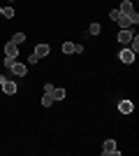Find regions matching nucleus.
Segmentation results:
<instances>
[{
    "instance_id": "obj_1",
    "label": "nucleus",
    "mask_w": 139,
    "mask_h": 156,
    "mask_svg": "<svg viewBox=\"0 0 139 156\" xmlns=\"http://www.w3.org/2000/svg\"><path fill=\"white\" fill-rule=\"evenodd\" d=\"M102 154H104V156H114V154H118V149H116V140H107L104 147H102Z\"/></svg>"
},
{
    "instance_id": "obj_2",
    "label": "nucleus",
    "mask_w": 139,
    "mask_h": 156,
    "mask_svg": "<svg viewBox=\"0 0 139 156\" xmlns=\"http://www.w3.org/2000/svg\"><path fill=\"white\" fill-rule=\"evenodd\" d=\"M118 12H121V14H127V16H132V14H134L132 0H123V2H121V7H118Z\"/></svg>"
},
{
    "instance_id": "obj_3",
    "label": "nucleus",
    "mask_w": 139,
    "mask_h": 156,
    "mask_svg": "<svg viewBox=\"0 0 139 156\" xmlns=\"http://www.w3.org/2000/svg\"><path fill=\"white\" fill-rule=\"evenodd\" d=\"M9 70H12L16 77H26V75H28V68H26L23 63H16V61L12 63V68H9Z\"/></svg>"
},
{
    "instance_id": "obj_4",
    "label": "nucleus",
    "mask_w": 139,
    "mask_h": 156,
    "mask_svg": "<svg viewBox=\"0 0 139 156\" xmlns=\"http://www.w3.org/2000/svg\"><path fill=\"white\" fill-rule=\"evenodd\" d=\"M130 40H132V30H130V28H121V33H118V42H121V44H127Z\"/></svg>"
},
{
    "instance_id": "obj_5",
    "label": "nucleus",
    "mask_w": 139,
    "mask_h": 156,
    "mask_svg": "<svg viewBox=\"0 0 139 156\" xmlns=\"http://www.w3.org/2000/svg\"><path fill=\"white\" fill-rule=\"evenodd\" d=\"M0 86H2V91H5L7 96H14V93H16V84H14L12 79H5V82H2Z\"/></svg>"
},
{
    "instance_id": "obj_6",
    "label": "nucleus",
    "mask_w": 139,
    "mask_h": 156,
    "mask_svg": "<svg viewBox=\"0 0 139 156\" xmlns=\"http://www.w3.org/2000/svg\"><path fill=\"white\" fill-rule=\"evenodd\" d=\"M132 110H134L132 100H121V103H118V112H121V114H130Z\"/></svg>"
},
{
    "instance_id": "obj_7",
    "label": "nucleus",
    "mask_w": 139,
    "mask_h": 156,
    "mask_svg": "<svg viewBox=\"0 0 139 156\" xmlns=\"http://www.w3.org/2000/svg\"><path fill=\"white\" fill-rule=\"evenodd\" d=\"M118 56H121V61H123V63H132V61H134V56H137V54H134L132 49H123V51H121Z\"/></svg>"
},
{
    "instance_id": "obj_8",
    "label": "nucleus",
    "mask_w": 139,
    "mask_h": 156,
    "mask_svg": "<svg viewBox=\"0 0 139 156\" xmlns=\"http://www.w3.org/2000/svg\"><path fill=\"white\" fill-rule=\"evenodd\" d=\"M116 21H118V26H121V28H132V26H134L132 19H130L127 14H118V19H116Z\"/></svg>"
},
{
    "instance_id": "obj_9",
    "label": "nucleus",
    "mask_w": 139,
    "mask_h": 156,
    "mask_svg": "<svg viewBox=\"0 0 139 156\" xmlns=\"http://www.w3.org/2000/svg\"><path fill=\"white\" fill-rule=\"evenodd\" d=\"M5 54H7V56H12V58H16V56H19V47L14 44V42H7V44H5Z\"/></svg>"
},
{
    "instance_id": "obj_10",
    "label": "nucleus",
    "mask_w": 139,
    "mask_h": 156,
    "mask_svg": "<svg viewBox=\"0 0 139 156\" xmlns=\"http://www.w3.org/2000/svg\"><path fill=\"white\" fill-rule=\"evenodd\" d=\"M49 51H51V47H49V44H37V47H35V54H37L40 58H42V56H46Z\"/></svg>"
},
{
    "instance_id": "obj_11",
    "label": "nucleus",
    "mask_w": 139,
    "mask_h": 156,
    "mask_svg": "<svg viewBox=\"0 0 139 156\" xmlns=\"http://www.w3.org/2000/svg\"><path fill=\"white\" fill-rule=\"evenodd\" d=\"M51 98H53V100H63V98H65V89H58V86H53Z\"/></svg>"
},
{
    "instance_id": "obj_12",
    "label": "nucleus",
    "mask_w": 139,
    "mask_h": 156,
    "mask_svg": "<svg viewBox=\"0 0 139 156\" xmlns=\"http://www.w3.org/2000/svg\"><path fill=\"white\" fill-rule=\"evenodd\" d=\"M9 42H14V44L19 47L21 42H26V35H23V33H14V35H12V40H9Z\"/></svg>"
},
{
    "instance_id": "obj_13",
    "label": "nucleus",
    "mask_w": 139,
    "mask_h": 156,
    "mask_svg": "<svg viewBox=\"0 0 139 156\" xmlns=\"http://www.w3.org/2000/svg\"><path fill=\"white\" fill-rule=\"evenodd\" d=\"M53 105V98L49 96V93H44V96H42V107H51Z\"/></svg>"
},
{
    "instance_id": "obj_14",
    "label": "nucleus",
    "mask_w": 139,
    "mask_h": 156,
    "mask_svg": "<svg viewBox=\"0 0 139 156\" xmlns=\"http://www.w3.org/2000/svg\"><path fill=\"white\" fill-rule=\"evenodd\" d=\"M63 54H74V42H65L63 44Z\"/></svg>"
},
{
    "instance_id": "obj_15",
    "label": "nucleus",
    "mask_w": 139,
    "mask_h": 156,
    "mask_svg": "<svg viewBox=\"0 0 139 156\" xmlns=\"http://www.w3.org/2000/svg\"><path fill=\"white\" fill-rule=\"evenodd\" d=\"M2 16H7V19H14V7H2Z\"/></svg>"
},
{
    "instance_id": "obj_16",
    "label": "nucleus",
    "mask_w": 139,
    "mask_h": 156,
    "mask_svg": "<svg viewBox=\"0 0 139 156\" xmlns=\"http://www.w3.org/2000/svg\"><path fill=\"white\" fill-rule=\"evenodd\" d=\"M88 30H91V35H100V30H102V28H100V23H91V28H88Z\"/></svg>"
},
{
    "instance_id": "obj_17",
    "label": "nucleus",
    "mask_w": 139,
    "mask_h": 156,
    "mask_svg": "<svg viewBox=\"0 0 139 156\" xmlns=\"http://www.w3.org/2000/svg\"><path fill=\"white\" fill-rule=\"evenodd\" d=\"M37 61H40V56H37V54H30V56H28V63H30V65H35Z\"/></svg>"
},
{
    "instance_id": "obj_18",
    "label": "nucleus",
    "mask_w": 139,
    "mask_h": 156,
    "mask_svg": "<svg viewBox=\"0 0 139 156\" xmlns=\"http://www.w3.org/2000/svg\"><path fill=\"white\" fill-rule=\"evenodd\" d=\"M14 61H16V58H12V56H5V61H2V63H5V68H12Z\"/></svg>"
},
{
    "instance_id": "obj_19",
    "label": "nucleus",
    "mask_w": 139,
    "mask_h": 156,
    "mask_svg": "<svg viewBox=\"0 0 139 156\" xmlns=\"http://www.w3.org/2000/svg\"><path fill=\"white\" fill-rule=\"evenodd\" d=\"M118 9H111V12H109V19H111V21H116V19H118Z\"/></svg>"
},
{
    "instance_id": "obj_20",
    "label": "nucleus",
    "mask_w": 139,
    "mask_h": 156,
    "mask_svg": "<svg viewBox=\"0 0 139 156\" xmlns=\"http://www.w3.org/2000/svg\"><path fill=\"white\" fill-rule=\"evenodd\" d=\"M51 91H53V84H44V93H49V96H51Z\"/></svg>"
},
{
    "instance_id": "obj_21",
    "label": "nucleus",
    "mask_w": 139,
    "mask_h": 156,
    "mask_svg": "<svg viewBox=\"0 0 139 156\" xmlns=\"http://www.w3.org/2000/svg\"><path fill=\"white\" fill-rule=\"evenodd\" d=\"M0 16H2V7H0Z\"/></svg>"
},
{
    "instance_id": "obj_22",
    "label": "nucleus",
    "mask_w": 139,
    "mask_h": 156,
    "mask_svg": "<svg viewBox=\"0 0 139 156\" xmlns=\"http://www.w3.org/2000/svg\"><path fill=\"white\" fill-rule=\"evenodd\" d=\"M9 2H14V0H9Z\"/></svg>"
}]
</instances>
